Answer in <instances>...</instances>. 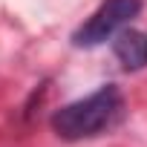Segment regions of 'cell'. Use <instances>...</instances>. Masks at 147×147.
<instances>
[{
	"mask_svg": "<svg viewBox=\"0 0 147 147\" xmlns=\"http://www.w3.org/2000/svg\"><path fill=\"white\" fill-rule=\"evenodd\" d=\"M124 118V95L115 84L90 92L81 101H72L52 115V130L66 141H81L113 130Z\"/></svg>",
	"mask_w": 147,
	"mask_h": 147,
	"instance_id": "6da1fadb",
	"label": "cell"
},
{
	"mask_svg": "<svg viewBox=\"0 0 147 147\" xmlns=\"http://www.w3.org/2000/svg\"><path fill=\"white\" fill-rule=\"evenodd\" d=\"M141 12V0H104L72 35L75 46H101L104 40L115 38L136 15Z\"/></svg>",
	"mask_w": 147,
	"mask_h": 147,
	"instance_id": "7a4b0ae2",
	"label": "cell"
},
{
	"mask_svg": "<svg viewBox=\"0 0 147 147\" xmlns=\"http://www.w3.org/2000/svg\"><path fill=\"white\" fill-rule=\"evenodd\" d=\"M113 52L124 69H141L147 66V35L138 29H121L113 40Z\"/></svg>",
	"mask_w": 147,
	"mask_h": 147,
	"instance_id": "3957f363",
	"label": "cell"
}]
</instances>
